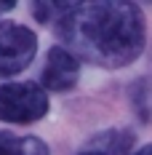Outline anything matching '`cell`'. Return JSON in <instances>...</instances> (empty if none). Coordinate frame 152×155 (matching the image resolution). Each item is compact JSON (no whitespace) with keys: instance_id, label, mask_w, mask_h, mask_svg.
Here are the masks:
<instances>
[{"instance_id":"cell-1","label":"cell","mask_w":152,"mask_h":155,"mask_svg":"<svg viewBox=\"0 0 152 155\" xmlns=\"http://www.w3.org/2000/svg\"><path fill=\"white\" fill-rule=\"evenodd\" d=\"M53 35L80 62L102 70H123L147 48V19L136 3L128 0L75 3L53 24Z\"/></svg>"},{"instance_id":"cell-2","label":"cell","mask_w":152,"mask_h":155,"mask_svg":"<svg viewBox=\"0 0 152 155\" xmlns=\"http://www.w3.org/2000/svg\"><path fill=\"white\" fill-rule=\"evenodd\" d=\"M51 110V96L37 80H5L0 83V123L32 126Z\"/></svg>"},{"instance_id":"cell-3","label":"cell","mask_w":152,"mask_h":155,"mask_svg":"<svg viewBox=\"0 0 152 155\" xmlns=\"http://www.w3.org/2000/svg\"><path fill=\"white\" fill-rule=\"evenodd\" d=\"M37 56V32L14 21L0 19V78H14L24 72Z\"/></svg>"},{"instance_id":"cell-4","label":"cell","mask_w":152,"mask_h":155,"mask_svg":"<svg viewBox=\"0 0 152 155\" xmlns=\"http://www.w3.org/2000/svg\"><path fill=\"white\" fill-rule=\"evenodd\" d=\"M80 59L64 46H51L46 51V59L40 67V78L37 83L46 88L48 94H70L80 80Z\"/></svg>"},{"instance_id":"cell-5","label":"cell","mask_w":152,"mask_h":155,"mask_svg":"<svg viewBox=\"0 0 152 155\" xmlns=\"http://www.w3.org/2000/svg\"><path fill=\"white\" fill-rule=\"evenodd\" d=\"M134 144H136L134 131L112 126V128H104V131L93 134L91 139L77 150V155H134L136 153Z\"/></svg>"},{"instance_id":"cell-6","label":"cell","mask_w":152,"mask_h":155,"mask_svg":"<svg viewBox=\"0 0 152 155\" xmlns=\"http://www.w3.org/2000/svg\"><path fill=\"white\" fill-rule=\"evenodd\" d=\"M0 155H51L46 139L35 134H16L11 128L0 131Z\"/></svg>"},{"instance_id":"cell-7","label":"cell","mask_w":152,"mask_h":155,"mask_svg":"<svg viewBox=\"0 0 152 155\" xmlns=\"http://www.w3.org/2000/svg\"><path fill=\"white\" fill-rule=\"evenodd\" d=\"M72 5H75V3H48V0H40V3L32 5V16H35V21H40V24H56Z\"/></svg>"},{"instance_id":"cell-8","label":"cell","mask_w":152,"mask_h":155,"mask_svg":"<svg viewBox=\"0 0 152 155\" xmlns=\"http://www.w3.org/2000/svg\"><path fill=\"white\" fill-rule=\"evenodd\" d=\"M14 8H16L14 0H0V19H5V14H11Z\"/></svg>"},{"instance_id":"cell-9","label":"cell","mask_w":152,"mask_h":155,"mask_svg":"<svg viewBox=\"0 0 152 155\" xmlns=\"http://www.w3.org/2000/svg\"><path fill=\"white\" fill-rule=\"evenodd\" d=\"M134 155H152V142H150V144H144V147H139Z\"/></svg>"}]
</instances>
